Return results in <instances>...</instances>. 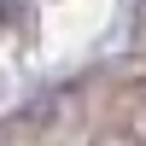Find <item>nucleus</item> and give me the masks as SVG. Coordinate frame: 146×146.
Listing matches in <instances>:
<instances>
[{
  "label": "nucleus",
  "mask_w": 146,
  "mask_h": 146,
  "mask_svg": "<svg viewBox=\"0 0 146 146\" xmlns=\"http://www.w3.org/2000/svg\"><path fill=\"white\" fill-rule=\"evenodd\" d=\"M23 6H29V0H0V29H6V23H18Z\"/></svg>",
  "instance_id": "1"
}]
</instances>
